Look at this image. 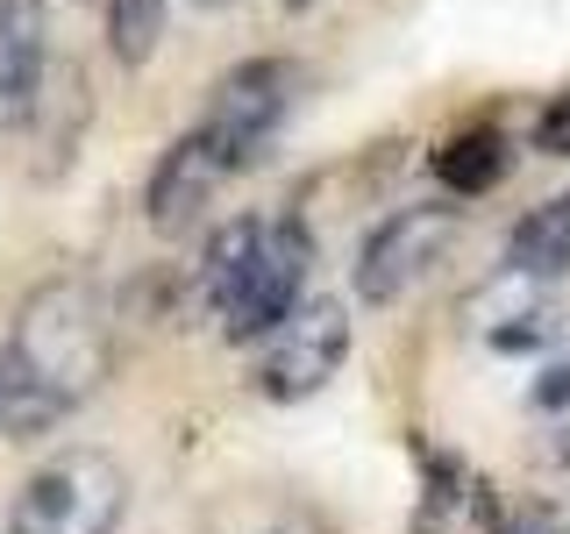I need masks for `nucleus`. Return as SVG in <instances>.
<instances>
[{"instance_id":"nucleus-13","label":"nucleus","mask_w":570,"mask_h":534,"mask_svg":"<svg viewBox=\"0 0 570 534\" xmlns=\"http://www.w3.org/2000/svg\"><path fill=\"white\" fill-rule=\"evenodd\" d=\"M257 228H264V221H228V228H214L200 271H193V307L222 314V299L236 293V278H243V257H249V243H257Z\"/></svg>"},{"instance_id":"nucleus-15","label":"nucleus","mask_w":570,"mask_h":534,"mask_svg":"<svg viewBox=\"0 0 570 534\" xmlns=\"http://www.w3.org/2000/svg\"><path fill=\"white\" fill-rule=\"evenodd\" d=\"M534 150H549V157H570V93L542 107V121H534Z\"/></svg>"},{"instance_id":"nucleus-11","label":"nucleus","mask_w":570,"mask_h":534,"mask_svg":"<svg viewBox=\"0 0 570 534\" xmlns=\"http://www.w3.org/2000/svg\"><path fill=\"white\" fill-rule=\"evenodd\" d=\"M507 165H513V142L492 129V121H478V129H463V136H450L435 150V178L456 192V200H478V192H492L499 178H507Z\"/></svg>"},{"instance_id":"nucleus-1","label":"nucleus","mask_w":570,"mask_h":534,"mask_svg":"<svg viewBox=\"0 0 570 534\" xmlns=\"http://www.w3.org/2000/svg\"><path fill=\"white\" fill-rule=\"evenodd\" d=\"M8 356L29 370L50 399L79 406L94 399L100 378L115 370V335H107V307L86 278H50L36 285L14 314V335H8Z\"/></svg>"},{"instance_id":"nucleus-5","label":"nucleus","mask_w":570,"mask_h":534,"mask_svg":"<svg viewBox=\"0 0 570 534\" xmlns=\"http://www.w3.org/2000/svg\"><path fill=\"white\" fill-rule=\"evenodd\" d=\"M293 100H299V65L293 58H249V65H236V71H222V79H214L200 129L214 136V150H222L228 165L249 171L278 142Z\"/></svg>"},{"instance_id":"nucleus-2","label":"nucleus","mask_w":570,"mask_h":534,"mask_svg":"<svg viewBox=\"0 0 570 534\" xmlns=\"http://www.w3.org/2000/svg\"><path fill=\"white\" fill-rule=\"evenodd\" d=\"M129 506V477L115 456L71 449L29 477L8 506V534H115Z\"/></svg>"},{"instance_id":"nucleus-3","label":"nucleus","mask_w":570,"mask_h":534,"mask_svg":"<svg viewBox=\"0 0 570 534\" xmlns=\"http://www.w3.org/2000/svg\"><path fill=\"white\" fill-rule=\"evenodd\" d=\"M307 271H314V236H307V228H299L293 214L264 221L257 243H249V257H243L236 293L222 299V314H214L222 335H228V343H264V335L307 299Z\"/></svg>"},{"instance_id":"nucleus-8","label":"nucleus","mask_w":570,"mask_h":534,"mask_svg":"<svg viewBox=\"0 0 570 534\" xmlns=\"http://www.w3.org/2000/svg\"><path fill=\"white\" fill-rule=\"evenodd\" d=\"M50 79V8L43 0H0V136L29 129Z\"/></svg>"},{"instance_id":"nucleus-17","label":"nucleus","mask_w":570,"mask_h":534,"mask_svg":"<svg viewBox=\"0 0 570 534\" xmlns=\"http://www.w3.org/2000/svg\"><path fill=\"white\" fill-rule=\"evenodd\" d=\"M193 8H200V14H222V8H236V0H193Z\"/></svg>"},{"instance_id":"nucleus-9","label":"nucleus","mask_w":570,"mask_h":534,"mask_svg":"<svg viewBox=\"0 0 570 534\" xmlns=\"http://www.w3.org/2000/svg\"><path fill=\"white\" fill-rule=\"evenodd\" d=\"M414 534H499V492L471 471V463L428 456L421 506H414Z\"/></svg>"},{"instance_id":"nucleus-18","label":"nucleus","mask_w":570,"mask_h":534,"mask_svg":"<svg viewBox=\"0 0 570 534\" xmlns=\"http://www.w3.org/2000/svg\"><path fill=\"white\" fill-rule=\"evenodd\" d=\"M278 8H285V14H307V8H314V0H278Z\"/></svg>"},{"instance_id":"nucleus-4","label":"nucleus","mask_w":570,"mask_h":534,"mask_svg":"<svg viewBox=\"0 0 570 534\" xmlns=\"http://www.w3.org/2000/svg\"><path fill=\"white\" fill-rule=\"evenodd\" d=\"M343 356H350V307L321 293V299H299V307L257 343L249 385H257L264 399H278V406H299L343 370Z\"/></svg>"},{"instance_id":"nucleus-12","label":"nucleus","mask_w":570,"mask_h":534,"mask_svg":"<svg viewBox=\"0 0 570 534\" xmlns=\"http://www.w3.org/2000/svg\"><path fill=\"white\" fill-rule=\"evenodd\" d=\"M165 14L171 0H107V50L121 71H142L165 43Z\"/></svg>"},{"instance_id":"nucleus-7","label":"nucleus","mask_w":570,"mask_h":534,"mask_svg":"<svg viewBox=\"0 0 570 534\" xmlns=\"http://www.w3.org/2000/svg\"><path fill=\"white\" fill-rule=\"evenodd\" d=\"M228 178H236V165H228V157L214 150V136L193 121V129L150 165V178H142V221H150L157 236H178V228H193L214 207V192H222Z\"/></svg>"},{"instance_id":"nucleus-16","label":"nucleus","mask_w":570,"mask_h":534,"mask_svg":"<svg viewBox=\"0 0 570 534\" xmlns=\"http://www.w3.org/2000/svg\"><path fill=\"white\" fill-rule=\"evenodd\" d=\"M499 534H570L563 506H521L513 521H499Z\"/></svg>"},{"instance_id":"nucleus-10","label":"nucleus","mask_w":570,"mask_h":534,"mask_svg":"<svg viewBox=\"0 0 570 534\" xmlns=\"http://www.w3.org/2000/svg\"><path fill=\"white\" fill-rule=\"evenodd\" d=\"M507 271H521L534 285L549 278H570V192H557V200H542L534 214H521L507 236Z\"/></svg>"},{"instance_id":"nucleus-6","label":"nucleus","mask_w":570,"mask_h":534,"mask_svg":"<svg viewBox=\"0 0 570 534\" xmlns=\"http://www.w3.org/2000/svg\"><path fill=\"white\" fill-rule=\"evenodd\" d=\"M456 243V207H400L356 243V299L364 307H400L406 293L428 278V264Z\"/></svg>"},{"instance_id":"nucleus-14","label":"nucleus","mask_w":570,"mask_h":534,"mask_svg":"<svg viewBox=\"0 0 570 534\" xmlns=\"http://www.w3.org/2000/svg\"><path fill=\"white\" fill-rule=\"evenodd\" d=\"M528 406H534V421H542V449L549 456H570V356L534 378Z\"/></svg>"}]
</instances>
